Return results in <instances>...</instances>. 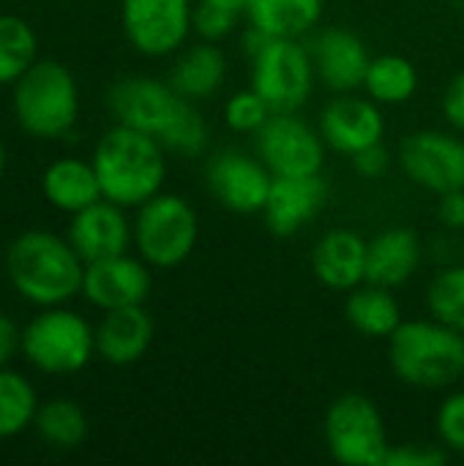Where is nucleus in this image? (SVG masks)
<instances>
[{
	"mask_svg": "<svg viewBox=\"0 0 464 466\" xmlns=\"http://www.w3.org/2000/svg\"><path fill=\"white\" fill-rule=\"evenodd\" d=\"M107 106L115 123L150 134L167 153L194 158L211 142V128L200 104L183 98L167 79L123 76L109 87Z\"/></svg>",
	"mask_w": 464,
	"mask_h": 466,
	"instance_id": "obj_1",
	"label": "nucleus"
},
{
	"mask_svg": "<svg viewBox=\"0 0 464 466\" xmlns=\"http://www.w3.org/2000/svg\"><path fill=\"white\" fill-rule=\"evenodd\" d=\"M90 161L98 175L101 197L126 210H137L164 191L167 147L145 131L115 123L96 142Z\"/></svg>",
	"mask_w": 464,
	"mask_h": 466,
	"instance_id": "obj_2",
	"label": "nucleus"
},
{
	"mask_svg": "<svg viewBox=\"0 0 464 466\" xmlns=\"http://www.w3.org/2000/svg\"><path fill=\"white\" fill-rule=\"evenodd\" d=\"M5 276L22 300L38 309L63 306L82 292L85 259L74 251L68 238L30 229L8 243Z\"/></svg>",
	"mask_w": 464,
	"mask_h": 466,
	"instance_id": "obj_3",
	"label": "nucleus"
},
{
	"mask_svg": "<svg viewBox=\"0 0 464 466\" xmlns=\"http://www.w3.org/2000/svg\"><path fill=\"white\" fill-rule=\"evenodd\" d=\"M388 366L413 390H451L464 380V336L435 317L405 319L388 336Z\"/></svg>",
	"mask_w": 464,
	"mask_h": 466,
	"instance_id": "obj_4",
	"label": "nucleus"
},
{
	"mask_svg": "<svg viewBox=\"0 0 464 466\" xmlns=\"http://www.w3.org/2000/svg\"><path fill=\"white\" fill-rule=\"evenodd\" d=\"M11 106L25 134L36 139L66 137L79 117V85L57 60H36L16 82Z\"/></svg>",
	"mask_w": 464,
	"mask_h": 466,
	"instance_id": "obj_5",
	"label": "nucleus"
},
{
	"mask_svg": "<svg viewBox=\"0 0 464 466\" xmlns=\"http://www.w3.org/2000/svg\"><path fill=\"white\" fill-rule=\"evenodd\" d=\"M200 240L197 208L170 191H159L134 213V248L153 270L183 265Z\"/></svg>",
	"mask_w": 464,
	"mask_h": 466,
	"instance_id": "obj_6",
	"label": "nucleus"
},
{
	"mask_svg": "<svg viewBox=\"0 0 464 466\" xmlns=\"http://www.w3.org/2000/svg\"><path fill=\"white\" fill-rule=\"evenodd\" d=\"M19 352L41 374H77L96 358V328L71 309L49 306L22 328Z\"/></svg>",
	"mask_w": 464,
	"mask_h": 466,
	"instance_id": "obj_7",
	"label": "nucleus"
},
{
	"mask_svg": "<svg viewBox=\"0 0 464 466\" xmlns=\"http://www.w3.org/2000/svg\"><path fill=\"white\" fill-rule=\"evenodd\" d=\"M249 87L260 93L271 112H301L317 87L306 41L265 38V44L249 55Z\"/></svg>",
	"mask_w": 464,
	"mask_h": 466,
	"instance_id": "obj_8",
	"label": "nucleus"
},
{
	"mask_svg": "<svg viewBox=\"0 0 464 466\" xmlns=\"http://www.w3.org/2000/svg\"><path fill=\"white\" fill-rule=\"evenodd\" d=\"M328 456L342 466H383L391 440L375 399L364 393L336 396L323 418Z\"/></svg>",
	"mask_w": 464,
	"mask_h": 466,
	"instance_id": "obj_9",
	"label": "nucleus"
},
{
	"mask_svg": "<svg viewBox=\"0 0 464 466\" xmlns=\"http://www.w3.org/2000/svg\"><path fill=\"white\" fill-rule=\"evenodd\" d=\"M252 139L273 177L320 175L325 167L328 145L317 123H309L301 112H273Z\"/></svg>",
	"mask_w": 464,
	"mask_h": 466,
	"instance_id": "obj_10",
	"label": "nucleus"
},
{
	"mask_svg": "<svg viewBox=\"0 0 464 466\" xmlns=\"http://www.w3.org/2000/svg\"><path fill=\"white\" fill-rule=\"evenodd\" d=\"M399 169L427 194L464 188V137L454 128H418L399 142Z\"/></svg>",
	"mask_w": 464,
	"mask_h": 466,
	"instance_id": "obj_11",
	"label": "nucleus"
},
{
	"mask_svg": "<svg viewBox=\"0 0 464 466\" xmlns=\"http://www.w3.org/2000/svg\"><path fill=\"white\" fill-rule=\"evenodd\" d=\"M120 5L123 33L142 57H172L194 35V0H126Z\"/></svg>",
	"mask_w": 464,
	"mask_h": 466,
	"instance_id": "obj_12",
	"label": "nucleus"
},
{
	"mask_svg": "<svg viewBox=\"0 0 464 466\" xmlns=\"http://www.w3.org/2000/svg\"><path fill=\"white\" fill-rule=\"evenodd\" d=\"M205 183L211 197L235 216L263 213L273 175L257 153L222 150L205 164Z\"/></svg>",
	"mask_w": 464,
	"mask_h": 466,
	"instance_id": "obj_13",
	"label": "nucleus"
},
{
	"mask_svg": "<svg viewBox=\"0 0 464 466\" xmlns=\"http://www.w3.org/2000/svg\"><path fill=\"white\" fill-rule=\"evenodd\" d=\"M317 128L328 150L350 158L386 139V115L383 106L364 90L334 93L317 115Z\"/></svg>",
	"mask_w": 464,
	"mask_h": 466,
	"instance_id": "obj_14",
	"label": "nucleus"
},
{
	"mask_svg": "<svg viewBox=\"0 0 464 466\" xmlns=\"http://www.w3.org/2000/svg\"><path fill=\"white\" fill-rule=\"evenodd\" d=\"M306 46L314 63L317 85L328 93H356L364 87V76L375 55L356 30L342 25L317 27Z\"/></svg>",
	"mask_w": 464,
	"mask_h": 466,
	"instance_id": "obj_15",
	"label": "nucleus"
},
{
	"mask_svg": "<svg viewBox=\"0 0 464 466\" xmlns=\"http://www.w3.org/2000/svg\"><path fill=\"white\" fill-rule=\"evenodd\" d=\"M150 270L153 268L139 254L131 257L129 251L88 262L82 279V295L101 314L129 306H145L153 287Z\"/></svg>",
	"mask_w": 464,
	"mask_h": 466,
	"instance_id": "obj_16",
	"label": "nucleus"
},
{
	"mask_svg": "<svg viewBox=\"0 0 464 466\" xmlns=\"http://www.w3.org/2000/svg\"><path fill=\"white\" fill-rule=\"evenodd\" d=\"M328 197L331 186L323 172L304 177H273L268 202L260 216L271 235L293 238L323 213Z\"/></svg>",
	"mask_w": 464,
	"mask_h": 466,
	"instance_id": "obj_17",
	"label": "nucleus"
},
{
	"mask_svg": "<svg viewBox=\"0 0 464 466\" xmlns=\"http://www.w3.org/2000/svg\"><path fill=\"white\" fill-rule=\"evenodd\" d=\"M66 238L88 265L126 254L134 246V221L126 216V208L109 199H98L71 216Z\"/></svg>",
	"mask_w": 464,
	"mask_h": 466,
	"instance_id": "obj_18",
	"label": "nucleus"
},
{
	"mask_svg": "<svg viewBox=\"0 0 464 466\" xmlns=\"http://www.w3.org/2000/svg\"><path fill=\"white\" fill-rule=\"evenodd\" d=\"M369 240L353 229H331L312 248V273L331 292H353L366 281Z\"/></svg>",
	"mask_w": 464,
	"mask_h": 466,
	"instance_id": "obj_19",
	"label": "nucleus"
},
{
	"mask_svg": "<svg viewBox=\"0 0 464 466\" xmlns=\"http://www.w3.org/2000/svg\"><path fill=\"white\" fill-rule=\"evenodd\" d=\"M153 336L156 325L145 306L104 311L96 325V355L118 369L134 366L148 355Z\"/></svg>",
	"mask_w": 464,
	"mask_h": 466,
	"instance_id": "obj_20",
	"label": "nucleus"
},
{
	"mask_svg": "<svg viewBox=\"0 0 464 466\" xmlns=\"http://www.w3.org/2000/svg\"><path fill=\"white\" fill-rule=\"evenodd\" d=\"M424 262V243L410 227H388L377 232L366 246V281L399 289L405 287Z\"/></svg>",
	"mask_w": 464,
	"mask_h": 466,
	"instance_id": "obj_21",
	"label": "nucleus"
},
{
	"mask_svg": "<svg viewBox=\"0 0 464 466\" xmlns=\"http://www.w3.org/2000/svg\"><path fill=\"white\" fill-rule=\"evenodd\" d=\"M227 71H230V63H227V55H224L222 44L197 38V44H186L175 55L167 82L183 98H189L194 104H202V101L213 98L224 87Z\"/></svg>",
	"mask_w": 464,
	"mask_h": 466,
	"instance_id": "obj_22",
	"label": "nucleus"
},
{
	"mask_svg": "<svg viewBox=\"0 0 464 466\" xmlns=\"http://www.w3.org/2000/svg\"><path fill=\"white\" fill-rule=\"evenodd\" d=\"M325 0H246L243 19L268 38L306 41L323 22Z\"/></svg>",
	"mask_w": 464,
	"mask_h": 466,
	"instance_id": "obj_23",
	"label": "nucleus"
},
{
	"mask_svg": "<svg viewBox=\"0 0 464 466\" xmlns=\"http://www.w3.org/2000/svg\"><path fill=\"white\" fill-rule=\"evenodd\" d=\"M41 194L55 210L68 213V216L85 210L88 205H93L98 199H104L93 161H82L74 156L57 158L44 169Z\"/></svg>",
	"mask_w": 464,
	"mask_h": 466,
	"instance_id": "obj_24",
	"label": "nucleus"
},
{
	"mask_svg": "<svg viewBox=\"0 0 464 466\" xmlns=\"http://www.w3.org/2000/svg\"><path fill=\"white\" fill-rule=\"evenodd\" d=\"M345 317L356 333L366 339H383V341H388V336L405 322L402 303L397 300L394 289H386L369 281L347 292Z\"/></svg>",
	"mask_w": 464,
	"mask_h": 466,
	"instance_id": "obj_25",
	"label": "nucleus"
},
{
	"mask_svg": "<svg viewBox=\"0 0 464 466\" xmlns=\"http://www.w3.org/2000/svg\"><path fill=\"white\" fill-rule=\"evenodd\" d=\"M421 87V74L413 60L405 55H375L366 76H364V93L377 101L380 106H402L416 98Z\"/></svg>",
	"mask_w": 464,
	"mask_h": 466,
	"instance_id": "obj_26",
	"label": "nucleus"
},
{
	"mask_svg": "<svg viewBox=\"0 0 464 466\" xmlns=\"http://www.w3.org/2000/svg\"><path fill=\"white\" fill-rule=\"evenodd\" d=\"M38 437L55 451H74L88 440L90 423L85 410L71 399H49L38 404L33 420Z\"/></svg>",
	"mask_w": 464,
	"mask_h": 466,
	"instance_id": "obj_27",
	"label": "nucleus"
},
{
	"mask_svg": "<svg viewBox=\"0 0 464 466\" xmlns=\"http://www.w3.org/2000/svg\"><path fill=\"white\" fill-rule=\"evenodd\" d=\"M38 412V396L30 380L11 369H0V440L25 434Z\"/></svg>",
	"mask_w": 464,
	"mask_h": 466,
	"instance_id": "obj_28",
	"label": "nucleus"
},
{
	"mask_svg": "<svg viewBox=\"0 0 464 466\" xmlns=\"http://www.w3.org/2000/svg\"><path fill=\"white\" fill-rule=\"evenodd\" d=\"M38 60L36 30L14 14H0V87L14 85Z\"/></svg>",
	"mask_w": 464,
	"mask_h": 466,
	"instance_id": "obj_29",
	"label": "nucleus"
},
{
	"mask_svg": "<svg viewBox=\"0 0 464 466\" xmlns=\"http://www.w3.org/2000/svg\"><path fill=\"white\" fill-rule=\"evenodd\" d=\"M427 311L464 336V262L446 265L427 287Z\"/></svg>",
	"mask_w": 464,
	"mask_h": 466,
	"instance_id": "obj_30",
	"label": "nucleus"
},
{
	"mask_svg": "<svg viewBox=\"0 0 464 466\" xmlns=\"http://www.w3.org/2000/svg\"><path fill=\"white\" fill-rule=\"evenodd\" d=\"M243 11L216 3V0H194V16H191V30L200 41H213L222 44L230 35H235L243 25Z\"/></svg>",
	"mask_w": 464,
	"mask_h": 466,
	"instance_id": "obj_31",
	"label": "nucleus"
},
{
	"mask_svg": "<svg viewBox=\"0 0 464 466\" xmlns=\"http://www.w3.org/2000/svg\"><path fill=\"white\" fill-rule=\"evenodd\" d=\"M271 106L260 98L257 90L246 87V90H235L227 101H224V126L232 134L241 137H254L271 117Z\"/></svg>",
	"mask_w": 464,
	"mask_h": 466,
	"instance_id": "obj_32",
	"label": "nucleus"
},
{
	"mask_svg": "<svg viewBox=\"0 0 464 466\" xmlns=\"http://www.w3.org/2000/svg\"><path fill=\"white\" fill-rule=\"evenodd\" d=\"M435 431L438 442L451 453V456H464V390L451 388L438 412H435Z\"/></svg>",
	"mask_w": 464,
	"mask_h": 466,
	"instance_id": "obj_33",
	"label": "nucleus"
},
{
	"mask_svg": "<svg viewBox=\"0 0 464 466\" xmlns=\"http://www.w3.org/2000/svg\"><path fill=\"white\" fill-rule=\"evenodd\" d=\"M451 453L440 442H402L391 445L383 466H446Z\"/></svg>",
	"mask_w": 464,
	"mask_h": 466,
	"instance_id": "obj_34",
	"label": "nucleus"
},
{
	"mask_svg": "<svg viewBox=\"0 0 464 466\" xmlns=\"http://www.w3.org/2000/svg\"><path fill=\"white\" fill-rule=\"evenodd\" d=\"M440 115L449 128L459 131L464 137V68L454 74L440 96Z\"/></svg>",
	"mask_w": 464,
	"mask_h": 466,
	"instance_id": "obj_35",
	"label": "nucleus"
},
{
	"mask_svg": "<svg viewBox=\"0 0 464 466\" xmlns=\"http://www.w3.org/2000/svg\"><path fill=\"white\" fill-rule=\"evenodd\" d=\"M350 161H353L356 175L364 177V180H380L391 169V153H388V147L383 142H377L372 147H364L361 153L350 156Z\"/></svg>",
	"mask_w": 464,
	"mask_h": 466,
	"instance_id": "obj_36",
	"label": "nucleus"
},
{
	"mask_svg": "<svg viewBox=\"0 0 464 466\" xmlns=\"http://www.w3.org/2000/svg\"><path fill=\"white\" fill-rule=\"evenodd\" d=\"M438 221L451 232H464V188L438 197Z\"/></svg>",
	"mask_w": 464,
	"mask_h": 466,
	"instance_id": "obj_37",
	"label": "nucleus"
},
{
	"mask_svg": "<svg viewBox=\"0 0 464 466\" xmlns=\"http://www.w3.org/2000/svg\"><path fill=\"white\" fill-rule=\"evenodd\" d=\"M19 344H22V330L16 328V322L8 314H0V369L8 366V360L14 358Z\"/></svg>",
	"mask_w": 464,
	"mask_h": 466,
	"instance_id": "obj_38",
	"label": "nucleus"
},
{
	"mask_svg": "<svg viewBox=\"0 0 464 466\" xmlns=\"http://www.w3.org/2000/svg\"><path fill=\"white\" fill-rule=\"evenodd\" d=\"M216 3L232 5V8H238V11H246V0H216Z\"/></svg>",
	"mask_w": 464,
	"mask_h": 466,
	"instance_id": "obj_39",
	"label": "nucleus"
},
{
	"mask_svg": "<svg viewBox=\"0 0 464 466\" xmlns=\"http://www.w3.org/2000/svg\"><path fill=\"white\" fill-rule=\"evenodd\" d=\"M3 172H5V147L0 142V177H3Z\"/></svg>",
	"mask_w": 464,
	"mask_h": 466,
	"instance_id": "obj_40",
	"label": "nucleus"
},
{
	"mask_svg": "<svg viewBox=\"0 0 464 466\" xmlns=\"http://www.w3.org/2000/svg\"><path fill=\"white\" fill-rule=\"evenodd\" d=\"M118 3H126V0H118Z\"/></svg>",
	"mask_w": 464,
	"mask_h": 466,
	"instance_id": "obj_41",
	"label": "nucleus"
}]
</instances>
